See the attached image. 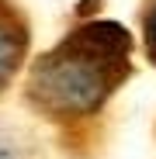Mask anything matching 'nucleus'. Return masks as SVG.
I'll list each match as a JSON object with an SVG mask.
<instances>
[{
	"label": "nucleus",
	"mask_w": 156,
	"mask_h": 159,
	"mask_svg": "<svg viewBox=\"0 0 156 159\" xmlns=\"http://www.w3.org/2000/svg\"><path fill=\"white\" fill-rule=\"evenodd\" d=\"M28 56V21L14 0H0V93L24 66Z\"/></svg>",
	"instance_id": "f03ea898"
},
{
	"label": "nucleus",
	"mask_w": 156,
	"mask_h": 159,
	"mask_svg": "<svg viewBox=\"0 0 156 159\" xmlns=\"http://www.w3.org/2000/svg\"><path fill=\"white\" fill-rule=\"evenodd\" d=\"M132 35L115 21H90L35 59L24 93L28 104L56 121L97 111L132 73Z\"/></svg>",
	"instance_id": "f257e3e1"
},
{
	"label": "nucleus",
	"mask_w": 156,
	"mask_h": 159,
	"mask_svg": "<svg viewBox=\"0 0 156 159\" xmlns=\"http://www.w3.org/2000/svg\"><path fill=\"white\" fill-rule=\"evenodd\" d=\"M142 45H146V56L156 66V4L146 11V21H142Z\"/></svg>",
	"instance_id": "7ed1b4c3"
}]
</instances>
